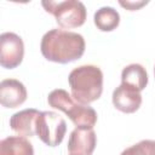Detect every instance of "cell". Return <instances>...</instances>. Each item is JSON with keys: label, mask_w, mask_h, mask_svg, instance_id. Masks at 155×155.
Here are the masks:
<instances>
[{"label": "cell", "mask_w": 155, "mask_h": 155, "mask_svg": "<svg viewBox=\"0 0 155 155\" xmlns=\"http://www.w3.org/2000/svg\"><path fill=\"white\" fill-rule=\"evenodd\" d=\"M111 101L117 110L125 114H132L139 109L142 104V94L138 90L121 84L114 90Z\"/></svg>", "instance_id": "obj_8"}, {"label": "cell", "mask_w": 155, "mask_h": 155, "mask_svg": "<svg viewBox=\"0 0 155 155\" xmlns=\"http://www.w3.org/2000/svg\"><path fill=\"white\" fill-rule=\"evenodd\" d=\"M97 144L93 128H74L68 140V151L74 155H92Z\"/></svg>", "instance_id": "obj_7"}, {"label": "cell", "mask_w": 155, "mask_h": 155, "mask_svg": "<svg viewBox=\"0 0 155 155\" xmlns=\"http://www.w3.org/2000/svg\"><path fill=\"white\" fill-rule=\"evenodd\" d=\"M120 155H155V140L143 139L126 148Z\"/></svg>", "instance_id": "obj_14"}, {"label": "cell", "mask_w": 155, "mask_h": 155, "mask_svg": "<svg viewBox=\"0 0 155 155\" xmlns=\"http://www.w3.org/2000/svg\"><path fill=\"white\" fill-rule=\"evenodd\" d=\"M94 25L101 31H111L120 24V15L111 6H103L93 15Z\"/></svg>", "instance_id": "obj_13"}, {"label": "cell", "mask_w": 155, "mask_h": 155, "mask_svg": "<svg viewBox=\"0 0 155 155\" xmlns=\"http://www.w3.org/2000/svg\"><path fill=\"white\" fill-rule=\"evenodd\" d=\"M45 11L53 15L56 22L62 28H78L81 27L87 17L85 5L79 0L65 1H42Z\"/></svg>", "instance_id": "obj_4"}, {"label": "cell", "mask_w": 155, "mask_h": 155, "mask_svg": "<svg viewBox=\"0 0 155 155\" xmlns=\"http://www.w3.org/2000/svg\"><path fill=\"white\" fill-rule=\"evenodd\" d=\"M27 101L25 86L16 79H5L0 82V103L5 108H17Z\"/></svg>", "instance_id": "obj_9"}, {"label": "cell", "mask_w": 155, "mask_h": 155, "mask_svg": "<svg viewBox=\"0 0 155 155\" xmlns=\"http://www.w3.org/2000/svg\"><path fill=\"white\" fill-rule=\"evenodd\" d=\"M145 4H147V1H140V2H133V1H126V2H124V1H120V5L124 6V7H126V8H128L130 11L138 10L140 6H143Z\"/></svg>", "instance_id": "obj_15"}, {"label": "cell", "mask_w": 155, "mask_h": 155, "mask_svg": "<svg viewBox=\"0 0 155 155\" xmlns=\"http://www.w3.org/2000/svg\"><path fill=\"white\" fill-rule=\"evenodd\" d=\"M67 124L65 120L54 111H40L36 119L35 133L42 143L48 147L59 145L65 136Z\"/></svg>", "instance_id": "obj_5"}, {"label": "cell", "mask_w": 155, "mask_h": 155, "mask_svg": "<svg viewBox=\"0 0 155 155\" xmlns=\"http://www.w3.org/2000/svg\"><path fill=\"white\" fill-rule=\"evenodd\" d=\"M154 76H155V65H154Z\"/></svg>", "instance_id": "obj_16"}, {"label": "cell", "mask_w": 155, "mask_h": 155, "mask_svg": "<svg viewBox=\"0 0 155 155\" xmlns=\"http://www.w3.org/2000/svg\"><path fill=\"white\" fill-rule=\"evenodd\" d=\"M50 107L63 111L78 128H93L97 122V113L88 104H82L73 98L63 88H56L48 93Z\"/></svg>", "instance_id": "obj_3"}, {"label": "cell", "mask_w": 155, "mask_h": 155, "mask_svg": "<svg viewBox=\"0 0 155 155\" xmlns=\"http://www.w3.org/2000/svg\"><path fill=\"white\" fill-rule=\"evenodd\" d=\"M40 115V111L30 108L23 109L15 113L10 117V127L13 132L23 137H33L35 133L36 119Z\"/></svg>", "instance_id": "obj_10"}, {"label": "cell", "mask_w": 155, "mask_h": 155, "mask_svg": "<svg viewBox=\"0 0 155 155\" xmlns=\"http://www.w3.org/2000/svg\"><path fill=\"white\" fill-rule=\"evenodd\" d=\"M121 84L128 85L139 92L148 85V73L145 68L138 63L126 65L121 71Z\"/></svg>", "instance_id": "obj_12"}, {"label": "cell", "mask_w": 155, "mask_h": 155, "mask_svg": "<svg viewBox=\"0 0 155 155\" xmlns=\"http://www.w3.org/2000/svg\"><path fill=\"white\" fill-rule=\"evenodd\" d=\"M85 47V39L81 34L58 28L46 31L40 44L42 56L50 62L61 64H67L81 58Z\"/></svg>", "instance_id": "obj_1"}, {"label": "cell", "mask_w": 155, "mask_h": 155, "mask_svg": "<svg viewBox=\"0 0 155 155\" xmlns=\"http://www.w3.org/2000/svg\"><path fill=\"white\" fill-rule=\"evenodd\" d=\"M70 155H74V154H70Z\"/></svg>", "instance_id": "obj_17"}, {"label": "cell", "mask_w": 155, "mask_h": 155, "mask_svg": "<svg viewBox=\"0 0 155 155\" xmlns=\"http://www.w3.org/2000/svg\"><path fill=\"white\" fill-rule=\"evenodd\" d=\"M24 57V44L19 35L5 31L0 35V65L6 69L17 68Z\"/></svg>", "instance_id": "obj_6"}, {"label": "cell", "mask_w": 155, "mask_h": 155, "mask_svg": "<svg viewBox=\"0 0 155 155\" xmlns=\"http://www.w3.org/2000/svg\"><path fill=\"white\" fill-rule=\"evenodd\" d=\"M68 82L73 98L82 104H90L102 96L103 73L97 65L85 64L73 69Z\"/></svg>", "instance_id": "obj_2"}, {"label": "cell", "mask_w": 155, "mask_h": 155, "mask_svg": "<svg viewBox=\"0 0 155 155\" xmlns=\"http://www.w3.org/2000/svg\"><path fill=\"white\" fill-rule=\"evenodd\" d=\"M0 155H34V148L25 137L10 136L1 139Z\"/></svg>", "instance_id": "obj_11"}]
</instances>
